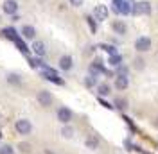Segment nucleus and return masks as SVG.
I'll use <instances>...</instances> for the list:
<instances>
[{
  "instance_id": "a211bd4d",
  "label": "nucleus",
  "mask_w": 158,
  "mask_h": 154,
  "mask_svg": "<svg viewBox=\"0 0 158 154\" xmlns=\"http://www.w3.org/2000/svg\"><path fill=\"white\" fill-rule=\"evenodd\" d=\"M7 83L13 84V86H20V84H22V79H20L18 74H9V75H7Z\"/></svg>"
},
{
  "instance_id": "473e14b6",
  "label": "nucleus",
  "mask_w": 158,
  "mask_h": 154,
  "mask_svg": "<svg viewBox=\"0 0 158 154\" xmlns=\"http://www.w3.org/2000/svg\"><path fill=\"white\" fill-rule=\"evenodd\" d=\"M0 138H2V135H0Z\"/></svg>"
},
{
  "instance_id": "1a4fd4ad",
  "label": "nucleus",
  "mask_w": 158,
  "mask_h": 154,
  "mask_svg": "<svg viewBox=\"0 0 158 154\" xmlns=\"http://www.w3.org/2000/svg\"><path fill=\"white\" fill-rule=\"evenodd\" d=\"M36 36V29L32 25H23L22 27V38L23 39H34Z\"/></svg>"
},
{
  "instance_id": "bb28decb",
  "label": "nucleus",
  "mask_w": 158,
  "mask_h": 154,
  "mask_svg": "<svg viewBox=\"0 0 158 154\" xmlns=\"http://www.w3.org/2000/svg\"><path fill=\"white\" fill-rule=\"evenodd\" d=\"M86 22H88V25H90V29H92V32H95V30H97V25H95L94 18H92V16H86Z\"/></svg>"
},
{
  "instance_id": "b1692460",
  "label": "nucleus",
  "mask_w": 158,
  "mask_h": 154,
  "mask_svg": "<svg viewBox=\"0 0 158 154\" xmlns=\"http://www.w3.org/2000/svg\"><path fill=\"white\" fill-rule=\"evenodd\" d=\"M0 154H15V149L11 145H2L0 147Z\"/></svg>"
},
{
  "instance_id": "4be33fe9",
  "label": "nucleus",
  "mask_w": 158,
  "mask_h": 154,
  "mask_svg": "<svg viewBox=\"0 0 158 154\" xmlns=\"http://www.w3.org/2000/svg\"><path fill=\"white\" fill-rule=\"evenodd\" d=\"M95 83H97V81H95V75H92V74H90V75L85 79V86H88V88L95 86Z\"/></svg>"
},
{
  "instance_id": "5701e85b",
  "label": "nucleus",
  "mask_w": 158,
  "mask_h": 154,
  "mask_svg": "<svg viewBox=\"0 0 158 154\" xmlns=\"http://www.w3.org/2000/svg\"><path fill=\"white\" fill-rule=\"evenodd\" d=\"M101 48H102L104 52H108L110 56H115V54H117V48L111 47V45H101Z\"/></svg>"
},
{
  "instance_id": "39448f33",
  "label": "nucleus",
  "mask_w": 158,
  "mask_h": 154,
  "mask_svg": "<svg viewBox=\"0 0 158 154\" xmlns=\"http://www.w3.org/2000/svg\"><path fill=\"white\" fill-rule=\"evenodd\" d=\"M58 120L61 124H69L70 120H72V111H70L69 107H59L58 109Z\"/></svg>"
},
{
  "instance_id": "a878e982",
  "label": "nucleus",
  "mask_w": 158,
  "mask_h": 154,
  "mask_svg": "<svg viewBox=\"0 0 158 154\" xmlns=\"http://www.w3.org/2000/svg\"><path fill=\"white\" fill-rule=\"evenodd\" d=\"M115 106H117L118 109H126V106H128V102H126L124 99H115Z\"/></svg>"
},
{
  "instance_id": "6ab92c4d",
  "label": "nucleus",
  "mask_w": 158,
  "mask_h": 154,
  "mask_svg": "<svg viewBox=\"0 0 158 154\" xmlns=\"http://www.w3.org/2000/svg\"><path fill=\"white\" fill-rule=\"evenodd\" d=\"M110 65H111V67H120V65H122V56H118V54L110 56Z\"/></svg>"
},
{
  "instance_id": "ddd939ff",
  "label": "nucleus",
  "mask_w": 158,
  "mask_h": 154,
  "mask_svg": "<svg viewBox=\"0 0 158 154\" xmlns=\"http://www.w3.org/2000/svg\"><path fill=\"white\" fill-rule=\"evenodd\" d=\"M128 84H129V81H128L126 75H117L115 77V86H117V90H126Z\"/></svg>"
},
{
  "instance_id": "7ed1b4c3",
  "label": "nucleus",
  "mask_w": 158,
  "mask_h": 154,
  "mask_svg": "<svg viewBox=\"0 0 158 154\" xmlns=\"http://www.w3.org/2000/svg\"><path fill=\"white\" fill-rule=\"evenodd\" d=\"M52 100H54V97H52V93H50V91H47V90H41V91H38V102H40V106L49 107L50 104H52Z\"/></svg>"
},
{
  "instance_id": "7c9ffc66",
  "label": "nucleus",
  "mask_w": 158,
  "mask_h": 154,
  "mask_svg": "<svg viewBox=\"0 0 158 154\" xmlns=\"http://www.w3.org/2000/svg\"><path fill=\"white\" fill-rule=\"evenodd\" d=\"M45 154H54V152H50L49 149H45Z\"/></svg>"
},
{
  "instance_id": "412c9836",
  "label": "nucleus",
  "mask_w": 158,
  "mask_h": 154,
  "mask_svg": "<svg viewBox=\"0 0 158 154\" xmlns=\"http://www.w3.org/2000/svg\"><path fill=\"white\" fill-rule=\"evenodd\" d=\"M61 135L65 136V138H72V136H74V129L69 127V125H65V127L61 129Z\"/></svg>"
},
{
  "instance_id": "423d86ee",
  "label": "nucleus",
  "mask_w": 158,
  "mask_h": 154,
  "mask_svg": "<svg viewBox=\"0 0 158 154\" xmlns=\"http://www.w3.org/2000/svg\"><path fill=\"white\" fill-rule=\"evenodd\" d=\"M94 18L99 20V22H102V20L108 18V7L106 6H95V9H94Z\"/></svg>"
},
{
  "instance_id": "f03ea898",
  "label": "nucleus",
  "mask_w": 158,
  "mask_h": 154,
  "mask_svg": "<svg viewBox=\"0 0 158 154\" xmlns=\"http://www.w3.org/2000/svg\"><path fill=\"white\" fill-rule=\"evenodd\" d=\"M15 129H16L18 135H31L32 124H31L27 118H20V120H16V124H15Z\"/></svg>"
},
{
  "instance_id": "c85d7f7f",
  "label": "nucleus",
  "mask_w": 158,
  "mask_h": 154,
  "mask_svg": "<svg viewBox=\"0 0 158 154\" xmlns=\"http://www.w3.org/2000/svg\"><path fill=\"white\" fill-rule=\"evenodd\" d=\"M83 2H85V0H70V4H72L74 7H81V6H83Z\"/></svg>"
},
{
  "instance_id": "f3484780",
  "label": "nucleus",
  "mask_w": 158,
  "mask_h": 154,
  "mask_svg": "<svg viewBox=\"0 0 158 154\" xmlns=\"http://www.w3.org/2000/svg\"><path fill=\"white\" fill-rule=\"evenodd\" d=\"M13 43H15V45H16V48H18L20 52H22V54H27V56H29V47H27V45H25V41H23V39H22V38L15 39V41H13Z\"/></svg>"
},
{
  "instance_id": "393cba45",
  "label": "nucleus",
  "mask_w": 158,
  "mask_h": 154,
  "mask_svg": "<svg viewBox=\"0 0 158 154\" xmlns=\"http://www.w3.org/2000/svg\"><path fill=\"white\" fill-rule=\"evenodd\" d=\"M18 149H20V151H22L23 154H29V152H31V145H29V144H25V142H22V144L18 145Z\"/></svg>"
},
{
  "instance_id": "c756f323",
  "label": "nucleus",
  "mask_w": 158,
  "mask_h": 154,
  "mask_svg": "<svg viewBox=\"0 0 158 154\" xmlns=\"http://www.w3.org/2000/svg\"><path fill=\"white\" fill-rule=\"evenodd\" d=\"M99 102H101V104H102V106H104V107H108V109H111V107H113V106H110L108 102H104V100H102V99H101V100H99Z\"/></svg>"
},
{
  "instance_id": "2f4dec72",
  "label": "nucleus",
  "mask_w": 158,
  "mask_h": 154,
  "mask_svg": "<svg viewBox=\"0 0 158 154\" xmlns=\"http://www.w3.org/2000/svg\"><path fill=\"white\" fill-rule=\"evenodd\" d=\"M155 125H156V127H158V120H156V122H155Z\"/></svg>"
},
{
  "instance_id": "f257e3e1",
  "label": "nucleus",
  "mask_w": 158,
  "mask_h": 154,
  "mask_svg": "<svg viewBox=\"0 0 158 154\" xmlns=\"http://www.w3.org/2000/svg\"><path fill=\"white\" fill-rule=\"evenodd\" d=\"M41 75L45 77L47 81H50V83H56V84H59V86H63V84H65V81H63V79H59L58 72H56L54 68L47 67V65L41 68Z\"/></svg>"
},
{
  "instance_id": "cd10ccee",
  "label": "nucleus",
  "mask_w": 158,
  "mask_h": 154,
  "mask_svg": "<svg viewBox=\"0 0 158 154\" xmlns=\"http://www.w3.org/2000/svg\"><path fill=\"white\" fill-rule=\"evenodd\" d=\"M135 68H137V70H142V68H144V59L142 58L135 59Z\"/></svg>"
},
{
  "instance_id": "4468645a",
  "label": "nucleus",
  "mask_w": 158,
  "mask_h": 154,
  "mask_svg": "<svg viewBox=\"0 0 158 154\" xmlns=\"http://www.w3.org/2000/svg\"><path fill=\"white\" fill-rule=\"evenodd\" d=\"M32 52H34L38 58H43V56H45V45H43L41 41H34V43H32Z\"/></svg>"
},
{
  "instance_id": "aec40b11",
  "label": "nucleus",
  "mask_w": 158,
  "mask_h": 154,
  "mask_svg": "<svg viewBox=\"0 0 158 154\" xmlns=\"http://www.w3.org/2000/svg\"><path fill=\"white\" fill-rule=\"evenodd\" d=\"M97 93L101 97L110 95V86H108V84H99V86H97Z\"/></svg>"
},
{
  "instance_id": "f8f14e48",
  "label": "nucleus",
  "mask_w": 158,
  "mask_h": 154,
  "mask_svg": "<svg viewBox=\"0 0 158 154\" xmlns=\"http://www.w3.org/2000/svg\"><path fill=\"white\" fill-rule=\"evenodd\" d=\"M2 34H4V38L11 39V41H15V39H18V32L13 29V27H6V29H2Z\"/></svg>"
},
{
  "instance_id": "9b49d317",
  "label": "nucleus",
  "mask_w": 158,
  "mask_h": 154,
  "mask_svg": "<svg viewBox=\"0 0 158 154\" xmlns=\"http://www.w3.org/2000/svg\"><path fill=\"white\" fill-rule=\"evenodd\" d=\"M72 65H74V61H72L70 56H61V58H59V68H61V70H70Z\"/></svg>"
},
{
  "instance_id": "dca6fc26",
  "label": "nucleus",
  "mask_w": 158,
  "mask_h": 154,
  "mask_svg": "<svg viewBox=\"0 0 158 154\" xmlns=\"http://www.w3.org/2000/svg\"><path fill=\"white\" fill-rule=\"evenodd\" d=\"M85 144H86V147H88V149L95 151V149L99 147V138L95 135H92V136H88V138H86V142H85Z\"/></svg>"
},
{
  "instance_id": "0eeeda50",
  "label": "nucleus",
  "mask_w": 158,
  "mask_h": 154,
  "mask_svg": "<svg viewBox=\"0 0 158 154\" xmlns=\"http://www.w3.org/2000/svg\"><path fill=\"white\" fill-rule=\"evenodd\" d=\"M131 11H133V14H148L149 11H151V6H149L148 2H137Z\"/></svg>"
},
{
  "instance_id": "6e6552de",
  "label": "nucleus",
  "mask_w": 158,
  "mask_h": 154,
  "mask_svg": "<svg viewBox=\"0 0 158 154\" xmlns=\"http://www.w3.org/2000/svg\"><path fill=\"white\" fill-rule=\"evenodd\" d=\"M2 9H4V13H7V14H16V11H18V2H16V0H6L4 6H2Z\"/></svg>"
},
{
  "instance_id": "9d476101",
  "label": "nucleus",
  "mask_w": 158,
  "mask_h": 154,
  "mask_svg": "<svg viewBox=\"0 0 158 154\" xmlns=\"http://www.w3.org/2000/svg\"><path fill=\"white\" fill-rule=\"evenodd\" d=\"M90 74H92V75H95V74H106V70H104V67H102L101 61H94V63L90 65Z\"/></svg>"
},
{
  "instance_id": "20e7f679",
  "label": "nucleus",
  "mask_w": 158,
  "mask_h": 154,
  "mask_svg": "<svg viewBox=\"0 0 158 154\" xmlns=\"http://www.w3.org/2000/svg\"><path fill=\"white\" fill-rule=\"evenodd\" d=\"M135 48H137L138 52H148L149 48H151V39L146 38V36L138 38L137 41H135Z\"/></svg>"
},
{
  "instance_id": "2eb2a0df",
  "label": "nucleus",
  "mask_w": 158,
  "mask_h": 154,
  "mask_svg": "<svg viewBox=\"0 0 158 154\" xmlns=\"http://www.w3.org/2000/svg\"><path fill=\"white\" fill-rule=\"evenodd\" d=\"M113 30L117 32V34H126V30H128V27H126V23L124 22H120V20H117V22H113Z\"/></svg>"
}]
</instances>
